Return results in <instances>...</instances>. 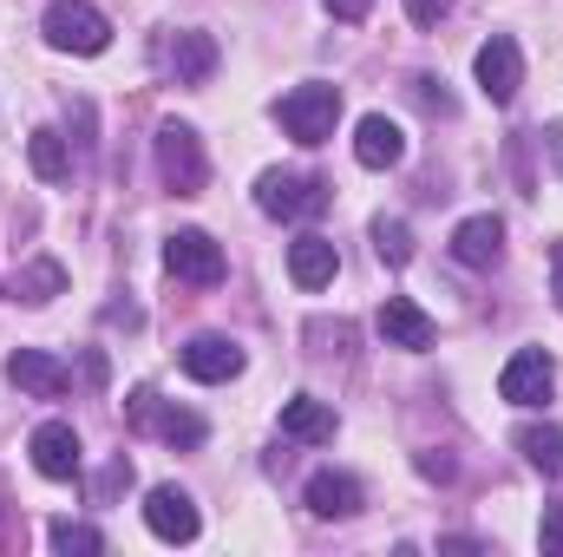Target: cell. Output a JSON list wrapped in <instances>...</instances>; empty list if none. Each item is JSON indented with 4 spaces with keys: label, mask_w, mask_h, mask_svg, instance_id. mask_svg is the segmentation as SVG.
<instances>
[{
    "label": "cell",
    "mask_w": 563,
    "mask_h": 557,
    "mask_svg": "<svg viewBox=\"0 0 563 557\" xmlns=\"http://www.w3.org/2000/svg\"><path fill=\"white\" fill-rule=\"evenodd\" d=\"M374 256H380L387 270H407V263H413V230H407L400 217H374Z\"/></svg>",
    "instance_id": "obj_22"
},
{
    "label": "cell",
    "mask_w": 563,
    "mask_h": 557,
    "mask_svg": "<svg viewBox=\"0 0 563 557\" xmlns=\"http://www.w3.org/2000/svg\"><path fill=\"white\" fill-rule=\"evenodd\" d=\"M217 59H223V53H217V40H210V33H177V40H170V53H164V66H170V79H177V86H203V79L217 73Z\"/></svg>",
    "instance_id": "obj_15"
},
{
    "label": "cell",
    "mask_w": 563,
    "mask_h": 557,
    "mask_svg": "<svg viewBox=\"0 0 563 557\" xmlns=\"http://www.w3.org/2000/svg\"><path fill=\"white\" fill-rule=\"evenodd\" d=\"M354 157H361L367 171H394V164L407 157V132H400L387 112H367V119L354 125Z\"/></svg>",
    "instance_id": "obj_13"
},
{
    "label": "cell",
    "mask_w": 563,
    "mask_h": 557,
    "mask_svg": "<svg viewBox=\"0 0 563 557\" xmlns=\"http://www.w3.org/2000/svg\"><path fill=\"white\" fill-rule=\"evenodd\" d=\"M407 13H413V26H439L452 13V0H407Z\"/></svg>",
    "instance_id": "obj_26"
},
{
    "label": "cell",
    "mask_w": 563,
    "mask_h": 557,
    "mask_svg": "<svg viewBox=\"0 0 563 557\" xmlns=\"http://www.w3.org/2000/svg\"><path fill=\"white\" fill-rule=\"evenodd\" d=\"M7 381H13L20 394H33V401H59V394L73 387V368H66L59 354H46V348H13V354H7Z\"/></svg>",
    "instance_id": "obj_8"
},
{
    "label": "cell",
    "mask_w": 563,
    "mask_h": 557,
    "mask_svg": "<svg viewBox=\"0 0 563 557\" xmlns=\"http://www.w3.org/2000/svg\"><path fill=\"white\" fill-rule=\"evenodd\" d=\"M538 538H544V551H563V505L544 512V532H538Z\"/></svg>",
    "instance_id": "obj_28"
},
{
    "label": "cell",
    "mask_w": 563,
    "mask_h": 557,
    "mask_svg": "<svg viewBox=\"0 0 563 557\" xmlns=\"http://www.w3.org/2000/svg\"><path fill=\"white\" fill-rule=\"evenodd\" d=\"M164 270H170L177 282H197V288H217V282L230 276L223 243H217L210 230H177V237L164 243Z\"/></svg>",
    "instance_id": "obj_5"
},
{
    "label": "cell",
    "mask_w": 563,
    "mask_h": 557,
    "mask_svg": "<svg viewBox=\"0 0 563 557\" xmlns=\"http://www.w3.org/2000/svg\"><path fill=\"white\" fill-rule=\"evenodd\" d=\"M321 7H328L334 20H367V13H374V0H321Z\"/></svg>",
    "instance_id": "obj_27"
},
{
    "label": "cell",
    "mask_w": 563,
    "mask_h": 557,
    "mask_svg": "<svg viewBox=\"0 0 563 557\" xmlns=\"http://www.w3.org/2000/svg\"><path fill=\"white\" fill-rule=\"evenodd\" d=\"M452 256L465 263V270H492L498 256H505V223L485 210V217H465L459 230H452Z\"/></svg>",
    "instance_id": "obj_14"
},
{
    "label": "cell",
    "mask_w": 563,
    "mask_h": 557,
    "mask_svg": "<svg viewBox=\"0 0 563 557\" xmlns=\"http://www.w3.org/2000/svg\"><path fill=\"white\" fill-rule=\"evenodd\" d=\"M282 433L301 439V446H328L334 439V407L314 401V394H295V401H282Z\"/></svg>",
    "instance_id": "obj_17"
},
{
    "label": "cell",
    "mask_w": 563,
    "mask_h": 557,
    "mask_svg": "<svg viewBox=\"0 0 563 557\" xmlns=\"http://www.w3.org/2000/svg\"><path fill=\"white\" fill-rule=\"evenodd\" d=\"M157 171H164V184H170L177 197H197V190H203L210 164H203V144H197L190 125H177V119L157 125Z\"/></svg>",
    "instance_id": "obj_4"
},
{
    "label": "cell",
    "mask_w": 563,
    "mask_h": 557,
    "mask_svg": "<svg viewBox=\"0 0 563 557\" xmlns=\"http://www.w3.org/2000/svg\"><path fill=\"white\" fill-rule=\"evenodd\" d=\"M544 151L558 157V171H563V125H544Z\"/></svg>",
    "instance_id": "obj_31"
},
{
    "label": "cell",
    "mask_w": 563,
    "mask_h": 557,
    "mask_svg": "<svg viewBox=\"0 0 563 557\" xmlns=\"http://www.w3.org/2000/svg\"><path fill=\"white\" fill-rule=\"evenodd\" d=\"M59 288H66V270H59V263H26V270L13 276V302L40 308V302H53Z\"/></svg>",
    "instance_id": "obj_21"
},
{
    "label": "cell",
    "mask_w": 563,
    "mask_h": 557,
    "mask_svg": "<svg viewBox=\"0 0 563 557\" xmlns=\"http://www.w3.org/2000/svg\"><path fill=\"white\" fill-rule=\"evenodd\" d=\"M46 545H53V551H106V532L73 525V518H53V525H46Z\"/></svg>",
    "instance_id": "obj_23"
},
{
    "label": "cell",
    "mask_w": 563,
    "mask_h": 557,
    "mask_svg": "<svg viewBox=\"0 0 563 557\" xmlns=\"http://www.w3.org/2000/svg\"><path fill=\"white\" fill-rule=\"evenodd\" d=\"M256 210L276 217V223L321 217V210H328V184H321V177H301V171H263V184H256Z\"/></svg>",
    "instance_id": "obj_3"
},
{
    "label": "cell",
    "mask_w": 563,
    "mask_h": 557,
    "mask_svg": "<svg viewBox=\"0 0 563 557\" xmlns=\"http://www.w3.org/2000/svg\"><path fill=\"white\" fill-rule=\"evenodd\" d=\"M288 276H295V288H328V282L341 276L334 243L328 237H295L288 243Z\"/></svg>",
    "instance_id": "obj_16"
},
{
    "label": "cell",
    "mask_w": 563,
    "mask_h": 557,
    "mask_svg": "<svg viewBox=\"0 0 563 557\" xmlns=\"http://www.w3.org/2000/svg\"><path fill=\"white\" fill-rule=\"evenodd\" d=\"M413 92H420V99L432 106V112H452V99H445V79H432V73H420V79H413Z\"/></svg>",
    "instance_id": "obj_25"
},
{
    "label": "cell",
    "mask_w": 563,
    "mask_h": 557,
    "mask_svg": "<svg viewBox=\"0 0 563 557\" xmlns=\"http://www.w3.org/2000/svg\"><path fill=\"white\" fill-rule=\"evenodd\" d=\"M177 361H184V374H190V381H203V387H217V381H236V374H243V348H236L230 335H190Z\"/></svg>",
    "instance_id": "obj_10"
},
{
    "label": "cell",
    "mask_w": 563,
    "mask_h": 557,
    "mask_svg": "<svg viewBox=\"0 0 563 557\" xmlns=\"http://www.w3.org/2000/svg\"><path fill=\"white\" fill-rule=\"evenodd\" d=\"M157 433H164L170 446H203L210 426H203L197 414H184V407H157Z\"/></svg>",
    "instance_id": "obj_24"
},
{
    "label": "cell",
    "mask_w": 563,
    "mask_h": 557,
    "mask_svg": "<svg viewBox=\"0 0 563 557\" xmlns=\"http://www.w3.org/2000/svg\"><path fill=\"white\" fill-rule=\"evenodd\" d=\"M472 73H478V92H485L492 106H511L518 86H525V53H518V40H511V33H492V40L478 46Z\"/></svg>",
    "instance_id": "obj_6"
},
{
    "label": "cell",
    "mask_w": 563,
    "mask_h": 557,
    "mask_svg": "<svg viewBox=\"0 0 563 557\" xmlns=\"http://www.w3.org/2000/svg\"><path fill=\"white\" fill-rule=\"evenodd\" d=\"M26 452H33V472H40V479H79V433H73L66 419L33 426Z\"/></svg>",
    "instance_id": "obj_11"
},
{
    "label": "cell",
    "mask_w": 563,
    "mask_h": 557,
    "mask_svg": "<svg viewBox=\"0 0 563 557\" xmlns=\"http://www.w3.org/2000/svg\"><path fill=\"white\" fill-rule=\"evenodd\" d=\"M276 119H282V132H288L295 144H328L334 125H341V86H321V79L295 86V92L276 106Z\"/></svg>",
    "instance_id": "obj_2"
},
{
    "label": "cell",
    "mask_w": 563,
    "mask_h": 557,
    "mask_svg": "<svg viewBox=\"0 0 563 557\" xmlns=\"http://www.w3.org/2000/svg\"><path fill=\"white\" fill-rule=\"evenodd\" d=\"M374 321H380V341H387V348H407V354H426V348L439 341L432 315H426V308L413 302V295H387Z\"/></svg>",
    "instance_id": "obj_9"
},
{
    "label": "cell",
    "mask_w": 563,
    "mask_h": 557,
    "mask_svg": "<svg viewBox=\"0 0 563 557\" xmlns=\"http://www.w3.org/2000/svg\"><path fill=\"white\" fill-rule=\"evenodd\" d=\"M40 33H46V46L79 53V59H92V53L112 46V20H106L92 0H53V7L40 13Z\"/></svg>",
    "instance_id": "obj_1"
},
{
    "label": "cell",
    "mask_w": 563,
    "mask_h": 557,
    "mask_svg": "<svg viewBox=\"0 0 563 557\" xmlns=\"http://www.w3.org/2000/svg\"><path fill=\"white\" fill-rule=\"evenodd\" d=\"M518 452L544 479H563V426H518Z\"/></svg>",
    "instance_id": "obj_19"
},
{
    "label": "cell",
    "mask_w": 563,
    "mask_h": 557,
    "mask_svg": "<svg viewBox=\"0 0 563 557\" xmlns=\"http://www.w3.org/2000/svg\"><path fill=\"white\" fill-rule=\"evenodd\" d=\"M420 472H426V479H452V459H432V452H426Z\"/></svg>",
    "instance_id": "obj_30"
},
{
    "label": "cell",
    "mask_w": 563,
    "mask_h": 557,
    "mask_svg": "<svg viewBox=\"0 0 563 557\" xmlns=\"http://www.w3.org/2000/svg\"><path fill=\"white\" fill-rule=\"evenodd\" d=\"M26 157H33V171H40L46 184H66V171H73V151H66V139H59V132H46V125L26 139Z\"/></svg>",
    "instance_id": "obj_20"
},
{
    "label": "cell",
    "mask_w": 563,
    "mask_h": 557,
    "mask_svg": "<svg viewBox=\"0 0 563 557\" xmlns=\"http://www.w3.org/2000/svg\"><path fill=\"white\" fill-rule=\"evenodd\" d=\"M106 321H112V328H139L144 315L132 308V302H112V308H106Z\"/></svg>",
    "instance_id": "obj_29"
},
{
    "label": "cell",
    "mask_w": 563,
    "mask_h": 557,
    "mask_svg": "<svg viewBox=\"0 0 563 557\" xmlns=\"http://www.w3.org/2000/svg\"><path fill=\"white\" fill-rule=\"evenodd\" d=\"M551 387H558V361H551L544 348H518V354L505 361V374H498V394H505L511 407H544Z\"/></svg>",
    "instance_id": "obj_7"
},
{
    "label": "cell",
    "mask_w": 563,
    "mask_h": 557,
    "mask_svg": "<svg viewBox=\"0 0 563 557\" xmlns=\"http://www.w3.org/2000/svg\"><path fill=\"white\" fill-rule=\"evenodd\" d=\"M308 512H314V518H354V512H361V479H347V472H314V479H308Z\"/></svg>",
    "instance_id": "obj_18"
},
{
    "label": "cell",
    "mask_w": 563,
    "mask_h": 557,
    "mask_svg": "<svg viewBox=\"0 0 563 557\" xmlns=\"http://www.w3.org/2000/svg\"><path fill=\"white\" fill-rule=\"evenodd\" d=\"M144 525H151L164 545H190V538L203 532V518H197L190 492H177V485H157V492L144 499Z\"/></svg>",
    "instance_id": "obj_12"
},
{
    "label": "cell",
    "mask_w": 563,
    "mask_h": 557,
    "mask_svg": "<svg viewBox=\"0 0 563 557\" xmlns=\"http://www.w3.org/2000/svg\"><path fill=\"white\" fill-rule=\"evenodd\" d=\"M551 263H558V308H563V243H551Z\"/></svg>",
    "instance_id": "obj_32"
}]
</instances>
